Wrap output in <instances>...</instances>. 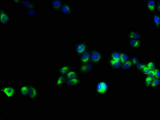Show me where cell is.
I'll use <instances>...</instances> for the list:
<instances>
[{"label": "cell", "instance_id": "1", "mask_svg": "<svg viewBox=\"0 0 160 120\" xmlns=\"http://www.w3.org/2000/svg\"><path fill=\"white\" fill-rule=\"evenodd\" d=\"M112 84L107 78H101L97 79L92 87V90L96 95L104 97L110 92Z\"/></svg>", "mask_w": 160, "mask_h": 120}, {"label": "cell", "instance_id": "2", "mask_svg": "<svg viewBox=\"0 0 160 120\" xmlns=\"http://www.w3.org/2000/svg\"><path fill=\"white\" fill-rule=\"evenodd\" d=\"M0 93L6 100L12 101L19 96L18 88L13 85L4 84L0 87Z\"/></svg>", "mask_w": 160, "mask_h": 120}, {"label": "cell", "instance_id": "3", "mask_svg": "<svg viewBox=\"0 0 160 120\" xmlns=\"http://www.w3.org/2000/svg\"><path fill=\"white\" fill-rule=\"evenodd\" d=\"M89 43L85 40L77 41L73 43L72 46V51L77 58L87 51L89 48Z\"/></svg>", "mask_w": 160, "mask_h": 120}, {"label": "cell", "instance_id": "4", "mask_svg": "<svg viewBox=\"0 0 160 120\" xmlns=\"http://www.w3.org/2000/svg\"><path fill=\"white\" fill-rule=\"evenodd\" d=\"M90 62L95 66L100 65L104 60L103 53L100 49L89 47Z\"/></svg>", "mask_w": 160, "mask_h": 120}, {"label": "cell", "instance_id": "5", "mask_svg": "<svg viewBox=\"0 0 160 120\" xmlns=\"http://www.w3.org/2000/svg\"><path fill=\"white\" fill-rule=\"evenodd\" d=\"M75 12L73 5L68 1L63 4L58 14L61 17L73 18L75 15Z\"/></svg>", "mask_w": 160, "mask_h": 120}, {"label": "cell", "instance_id": "6", "mask_svg": "<svg viewBox=\"0 0 160 120\" xmlns=\"http://www.w3.org/2000/svg\"><path fill=\"white\" fill-rule=\"evenodd\" d=\"M41 95L39 87L35 84H30L28 96L26 99L32 102L37 101Z\"/></svg>", "mask_w": 160, "mask_h": 120}, {"label": "cell", "instance_id": "7", "mask_svg": "<svg viewBox=\"0 0 160 120\" xmlns=\"http://www.w3.org/2000/svg\"><path fill=\"white\" fill-rule=\"evenodd\" d=\"M0 25L3 27H8L12 21V15L11 12L4 7L0 8Z\"/></svg>", "mask_w": 160, "mask_h": 120}, {"label": "cell", "instance_id": "8", "mask_svg": "<svg viewBox=\"0 0 160 120\" xmlns=\"http://www.w3.org/2000/svg\"><path fill=\"white\" fill-rule=\"evenodd\" d=\"M95 67L91 62L84 65H78L77 66L78 71L82 77L93 73L95 70Z\"/></svg>", "mask_w": 160, "mask_h": 120}, {"label": "cell", "instance_id": "9", "mask_svg": "<svg viewBox=\"0 0 160 120\" xmlns=\"http://www.w3.org/2000/svg\"><path fill=\"white\" fill-rule=\"evenodd\" d=\"M11 2L15 5L19 6L23 11L38 7L35 2L33 0H13Z\"/></svg>", "mask_w": 160, "mask_h": 120}, {"label": "cell", "instance_id": "10", "mask_svg": "<svg viewBox=\"0 0 160 120\" xmlns=\"http://www.w3.org/2000/svg\"><path fill=\"white\" fill-rule=\"evenodd\" d=\"M23 11L27 22L39 18V13L38 6Z\"/></svg>", "mask_w": 160, "mask_h": 120}, {"label": "cell", "instance_id": "11", "mask_svg": "<svg viewBox=\"0 0 160 120\" xmlns=\"http://www.w3.org/2000/svg\"><path fill=\"white\" fill-rule=\"evenodd\" d=\"M83 83V80L82 77L68 79L66 87H69L71 89H75L76 88L81 86Z\"/></svg>", "mask_w": 160, "mask_h": 120}, {"label": "cell", "instance_id": "12", "mask_svg": "<svg viewBox=\"0 0 160 120\" xmlns=\"http://www.w3.org/2000/svg\"><path fill=\"white\" fill-rule=\"evenodd\" d=\"M68 1L67 0L48 1L50 8L54 13L57 14L63 4Z\"/></svg>", "mask_w": 160, "mask_h": 120}, {"label": "cell", "instance_id": "13", "mask_svg": "<svg viewBox=\"0 0 160 120\" xmlns=\"http://www.w3.org/2000/svg\"><path fill=\"white\" fill-rule=\"evenodd\" d=\"M75 68V65L71 62H66L61 63L57 69V73L65 75L71 69Z\"/></svg>", "mask_w": 160, "mask_h": 120}, {"label": "cell", "instance_id": "14", "mask_svg": "<svg viewBox=\"0 0 160 120\" xmlns=\"http://www.w3.org/2000/svg\"><path fill=\"white\" fill-rule=\"evenodd\" d=\"M67 79L65 75L57 74L54 82V87L61 88L66 87Z\"/></svg>", "mask_w": 160, "mask_h": 120}, {"label": "cell", "instance_id": "15", "mask_svg": "<svg viewBox=\"0 0 160 120\" xmlns=\"http://www.w3.org/2000/svg\"><path fill=\"white\" fill-rule=\"evenodd\" d=\"M30 85V83L29 82H25L23 83L18 87V95L20 97L27 98Z\"/></svg>", "mask_w": 160, "mask_h": 120}, {"label": "cell", "instance_id": "16", "mask_svg": "<svg viewBox=\"0 0 160 120\" xmlns=\"http://www.w3.org/2000/svg\"><path fill=\"white\" fill-rule=\"evenodd\" d=\"M77 60L78 65H84L90 62L89 48L87 51L79 56L77 58Z\"/></svg>", "mask_w": 160, "mask_h": 120}, {"label": "cell", "instance_id": "17", "mask_svg": "<svg viewBox=\"0 0 160 120\" xmlns=\"http://www.w3.org/2000/svg\"><path fill=\"white\" fill-rule=\"evenodd\" d=\"M66 78L68 79L82 77L79 74L77 68H75L71 69L65 75Z\"/></svg>", "mask_w": 160, "mask_h": 120}, {"label": "cell", "instance_id": "18", "mask_svg": "<svg viewBox=\"0 0 160 120\" xmlns=\"http://www.w3.org/2000/svg\"><path fill=\"white\" fill-rule=\"evenodd\" d=\"M130 46L135 48L139 47L141 45L140 42L139 41L136 40H132L130 42Z\"/></svg>", "mask_w": 160, "mask_h": 120}, {"label": "cell", "instance_id": "19", "mask_svg": "<svg viewBox=\"0 0 160 120\" xmlns=\"http://www.w3.org/2000/svg\"><path fill=\"white\" fill-rule=\"evenodd\" d=\"M155 3L154 1H149L148 3V7L149 10L153 11L155 9Z\"/></svg>", "mask_w": 160, "mask_h": 120}, {"label": "cell", "instance_id": "20", "mask_svg": "<svg viewBox=\"0 0 160 120\" xmlns=\"http://www.w3.org/2000/svg\"><path fill=\"white\" fill-rule=\"evenodd\" d=\"M129 37L131 39L136 40L139 38L140 37V34L137 32H131L129 34Z\"/></svg>", "mask_w": 160, "mask_h": 120}, {"label": "cell", "instance_id": "21", "mask_svg": "<svg viewBox=\"0 0 160 120\" xmlns=\"http://www.w3.org/2000/svg\"><path fill=\"white\" fill-rule=\"evenodd\" d=\"M128 56L127 55L124 53L120 54V61L122 64H124L128 60Z\"/></svg>", "mask_w": 160, "mask_h": 120}, {"label": "cell", "instance_id": "22", "mask_svg": "<svg viewBox=\"0 0 160 120\" xmlns=\"http://www.w3.org/2000/svg\"><path fill=\"white\" fill-rule=\"evenodd\" d=\"M131 62L130 61H127L125 63L123 66V68L125 69L130 68L132 66Z\"/></svg>", "mask_w": 160, "mask_h": 120}, {"label": "cell", "instance_id": "23", "mask_svg": "<svg viewBox=\"0 0 160 120\" xmlns=\"http://www.w3.org/2000/svg\"><path fill=\"white\" fill-rule=\"evenodd\" d=\"M152 81V78L149 77H148L145 80V84L146 85L149 86L151 85Z\"/></svg>", "mask_w": 160, "mask_h": 120}, {"label": "cell", "instance_id": "24", "mask_svg": "<svg viewBox=\"0 0 160 120\" xmlns=\"http://www.w3.org/2000/svg\"><path fill=\"white\" fill-rule=\"evenodd\" d=\"M154 21L157 26H159L160 24V18L158 16H155L154 18Z\"/></svg>", "mask_w": 160, "mask_h": 120}, {"label": "cell", "instance_id": "25", "mask_svg": "<svg viewBox=\"0 0 160 120\" xmlns=\"http://www.w3.org/2000/svg\"><path fill=\"white\" fill-rule=\"evenodd\" d=\"M155 65L152 62H151L149 63V64L148 65V68L150 70H152L153 69H154L155 68Z\"/></svg>", "mask_w": 160, "mask_h": 120}, {"label": "cell", "instance_id": "26", "mask_svg": "<svg viewBox=\"0 0 160 120\" xmlns=\"http://www.w3.org/2000/svg\"><path fill=\"white\" fill-rule=\"evenodd\" d=\"M150 71V69L147 67H145L143 69V72L146 74H148Z\"/></svg>", "mask_w": 160, "mask_h": 120}, {"label": "cell", "instance_id": "27", "mask_svg": "<svg viewBox=\"0 0 160 120\" xmlns=\"http://www.w3.org/2000/svg\"><path fill=\"white\" fill-rule=\"evenodd\" d=\"M159 80H158L156 79L154 80V81L153 82L151 86L152 87L156 86L158 85L159 84Z\"/></svg>", "mask_w": 160, "mask_h": 120}, {"label": "cell", "instance_id": "28", "mask_svg": "<svg viewBox=\"0 0 160 120\" xmlns=\"http://www.w3.org/2000/svg\"><path fill=\"white\" fill-rule=\"evenodd\" d=\"M132 61L133 64L134 65H137L139 63V60L136 58H133L132 59Z\"/></svg>", "mask_w": 160, "mask_h": 120}, {"label": "cell", "instance_id": "29", "mask_svg": "<svg viewBox=\"0 0 160 120\" xmlns=\"http://www.w3.org/2000/svg\"><path fill=\"white\" fill-rule=\"evenodd\" d=\"M149 77L152 78L155 76V72L153 71H151L149 72L148 74Z\"/></svg>", "mask_w": 160, "mask_h": 120}, {"label": "cell", "instance_id": "30", "mask_svg": "<svg viewBox=\"0 0 160 120\" xmlns=\"http://www.w3.org/2000/svg\"><path fill=\"white\" fill-rule=\"evenodd\" d=\"M155 76L157 78H159L160 77V72L157 69L155 72Z\"/></svg>", "mask_w": 160, "mask_h": 120}, {"label": "cell", "instance_id": "31", "mask_svg": "<svg viewBox=\"0 0 160 120\" xmlns=\"http://www.w3.org/2000/svg\"><path fill=\"white\" fill-rule=\"evenodd\" d=\"M145 67V65L143 64H139L137 66V68L139 69H143L144 67Z\"/></svg>", "mask_w": 160, "mask_h": 120}, {"label": "cell", "instance_id": "32", "mask_svg": "<svg viewBox=\"0 0 160 120\" xmlns=\"http://www.w3.org/2000/svg\"><path fill=\"white\" fill-rule=\"evenodd\" d=\"M0 118H1V120H5V117L3 115H0Z\"/></svg>", "mask_w": 160, "mask_h": 120}, {"label": "cell", "instance_id": "33", "mask_svg": "<svg viewBox=\"0 0 160 120\" xmlns=\"http://www.w3.org/2000/svg\"><path fill=\"white\" fill-rule=\"evenodd\" d=\"M158 9L159 11L160 10V5H159L158 6Z\"/></svg>", "mask_w": 160, "mask_h": 120}]
</instances>
